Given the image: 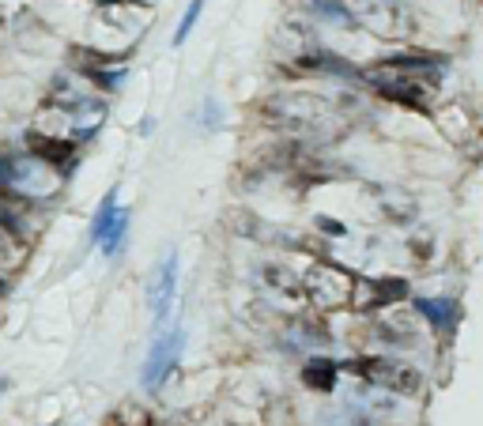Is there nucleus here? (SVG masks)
Returning <instances> with one entry per match:
<instances>
[{
	"label": "nucleus",
	"instance_id": "obj_13",
	"mask_svg": "<svg viewBox=\"0 0 483 426\" xmlns=\"http://www.w3.org/2000/svg\"><path fill=\"white\" fill-rule=\"evenodd\" d=\"M265 287L279 291V294H291V298H307V291H302V280H295V272L284 268V264H265Z\"/></svg>",
	"mask_w": 483,
	"mask_h": 426
},
{
	"label": "nucleus",
	"instance_id": "obj_7",
	"mask_svg": "<svg viewBox=\"0 0 483 426\" xmlns=\"http://www.w3.org/2000/svg\"><path fill=\"white\" fill-rule=\"evenodd\" d=\"M419 329H423V313L412 306H389V310H377V321H374V332H381L386 343H397V347H412L419 340Z\"/></svg>",
	"mask_w": 483,
	"mask_h": 426
},
{
	"label": "nucleus",
	"instance_id": "obj_17",
	"mask_svg": "<svg viewBox=\"0 0 483 426\" xmlns=\"http://www.w3.org/2000/svg\"><path fill=\"white\" fill-rule=\"evenodd\" d=\"M205 117H208V129H219V106H216V98H208V103H205Z\"/></svg>",
	"mask_w": 483,
	"mask_h": 426
},
{
	"label": "nucleus",
	"instance_id": "obj_3",
	"mask_svg": "<svg viewBox=\"0 0 483 426\" xmlns=\"http://www.w3.org/2000/svg\"><path fill=\"white\" fill-rule=\"evenodd\" d=\"M355 378H363L367 385L374 389H386V392H397V396H412L423 389V373L419 366L404 362V359H393V355H363L355 362H344Z\"/></svg>",
	"mask_w": 483,
	"mask_h": 426
},
{
	"label": "nucleus",
	"instance_id": "obj_19",
	"mask_svg": "<svg viewBox=\"0 0 483 426\" xmlns=\"http://www.w3.org/2000/svg\"><path fill=\"white\" fill-rule=\"evenodd\" d=\"M121 5H144V0H121Z\"/></svg>",
	"mask_w": 483,
	"mask_h": 426
},
{
	"label": "nucleus",
	"instance_id": "obj_15",
	"mask_svg": "<svg viewBox=\"0 0 483 426\" xmlns=\"http://www.w3.org/2000/svg\"><path fill=\"white\" fill-rule=\"evenodd\" d=\"M114 215H117V196L110 193V196L103 200V204H98V215H95V223H91V234H95V242L106 234V227L114 223Z\"/></svg>",
	"mask_w": 483,
	"mask_h": 426
},
{
	"label": "nucleus",
	"instance_id": "obj_5",
	"mask_svg": "<svg viewBox=\"0 0 483 426\" xmlns=\"http://www.w3.org/2000/svg\"><path fill=\"white\" fill-rule=\"evenodd\" d=\"M351 15L374 38H404L408 35V12L400 5H393V0H370V5H359Z\"/></svg>",
	"mask_w": 483,
	"mask_h": 426
},
{
	"label": "nucleus",
	"instance_id": "obj_4",
	"mask_svg": "<svg viewBox=\"0 0 483 426\" xmlns=\"http://www.w3.org/2000/svg\"><path fill=\"white\" fill-rule=\"evenodd\" d=\"M61 182L65 173L57 166L42 163L38 155H19V159H8L5 163V185L23 196V200H42V196H57L61 193Z\"/></svg>",
	"mask_w": 483,
	"mask_h": 426
},
{
	"label": "nucleus",
	"instance_id": "obj_6",
	"mask_svg": "<svg viewBox=\"0 0 483 426\" xmlns=\"http://www.w3.org/2000/svg\"><path fill=\"white\" fill-rule=\"evenodd\" d=\"M265 110L276 124H321L333 114V106L317 94H276Z\"/></svg>",
	"mask_w": 483,
	"mask_h": 426
},
{
	"label": "nucleus",
	"instance_id": "obj_16",
	"mask_svg": "<svg viewBox=\"0 0 483 426\" xmlns=\"http://www.w3.org/2000/svg\"><path fill=\"white\" fill-rule=\"evenodd\" d=\"M200 12H205V0H189V8H186V15H182V23H177V35H174V45H182V42L189 38V31H193V23L200 19Z\"/></svg>",
	"mask_w": 483,
	"mask_h": 426
},
{
	"label": "nucleus",
	"instance_id": "obj_14",
	"mask_svg": "<svg viewBox=\"0 0 483 426\" xmlns=\"http://www.w3.org/2000/svg\"><path fill=\"white\" fill-rule=\"evenodd\" d=\"M125 231H129V212H125V208H117V215H114V223L106 227V234L98 238V245H103V253H106V257H114L117 249H121V242H125Z\"/></svg>",
	"mask_w": 483,
	"mask_h": 426
},
{
	"label": "nucleus",
	"instance_id": "obj_1",
	"mask_svg": "<svg viewBox=\"0 0 483 426\" xmlns=\"http://www.w3.org/2000/svg\"><path fill=\"white\" fill-rule=\"evenodd\" d=\"M359 80L381 94L386 103H397V106H408V110H427L430 106V91H435V80L427 76H416V72H404L389 61H377L374 68H363Z\"/></svg>",
	"mask_w": 483,
	"mask_h": 426
},
{
	"label": "nucleus",
	"instance_id": "obj_12",
	"mask_svg": "<svg viewBox=\"0 0 483 426\" xmlns=\"http://www.w3.org/2000/svg\"><path fill=\"white\" fill-rule=\"evenodd\" d=\"M337 378H340V366L333 359H325V355H317V359H310L307 366H302V381H307V389H314V392H333Z\"/></svg>",
	"mask_w": 483,
	"mask_h": 426
},
{
	"label": "nucleus",
	"instance_id": "obj_8",
	"mask_svg": "<svg viewBox=\"0 0 483 426\" xmlns=\"http://www.w3.org/2000/svg\"><path fill=\"white\" fill-rule=\"evenodd\" d=\"M27 152L38 155L49 166H57L61 173H68L72 163H75V140H68V136H45V133L31 129L27 133Z\"/></svg>",
	"mask_w": 483,
	"mask_h": 426
},
{
	"label": "nucleus",
	"instance_id": "obj_2",
	"mask_svg": "<svg viewBox=\"0 0 483 426\" xmlns=\"http://www.w3.org/2000/svg\"><path fill=\"white\" fill-rule=\"evenodd\" d=\"M355 283L359 275L333 264V261H314L302 275V291H307L310 306L317 313H333V310H351V298H355Z\"/></svg>",
	"mask_w": 483,
	"mask_h": 426
},
{
	"label": "nucleus",
	"instance_id": "obj_20",
	"mask_svg": "<svg viewBox=\"0 0 483 426\" xmlns=\"http://www.w3.org/2000/svg\"><path fill=\"white\" fill-rule=\"evenodd\" d=\"M0 389H5V378H0Z\"/></svg>",
	"mask_w": 483,
	"mask_h": 426
},
{
	"label": "nucleus",
	"instance_id": "obj_9",
	"mask_svg": "<svg viewBox=\"0 0 483 426\" xmlns=\"http://www.w3.org/2000/svg\"><path fill=\"white\" fill-rule=\"evenodd\" d=\"M177 351H182V332H174V336H159L156 343H151V355L144 362V385L147 389H159L166 381V373L174 370L177 362Z\"/></svg>",
	"mask_w": 483,
	"mask_h": 426
},
{
	"label": "nucleus",
	"instance_id": "obj_10",
	"mask_svg": "<svg viewBox=\"0 0 483 426\" xmlns=\"http://www.w3.org/2000/svg\"><path fill=\"white\" fill-rule=\"evenodd\" d=\"M174 268H177V257L170 253L166 261L156 264V272H151L147 302H151V317H156V324L166 317V310H170V302H174Z\"/></svg>",
	"mask_w": 483,
	"mask_h": 426
},
{
	"label": "nucleus",
	"instance_id": "obj_11",
	"mask_svg": "<svg viewBox=\"0 0 483 426\" xmlns=\"http://www.w3.org/2000/svg\"><path fill=\"white\" fill-rule=\"evenodd\" d=\"M416 310L423 313V321H427L438 336H453L457 321H461V306H457L453 298H419Z\"/></svg>",
	"mask_w": 483,
	"mask_h": 426
},
{
	"label": "nucleus",
	"instance_id": "obj_18",
	"mask_svg": "<svg viewBox=\"0 0 483 426\" xmlns=\"http://www.w3.org/2000/svg\"><path fill=\"white\" fill-rule=\"evenodd\" d=\"M412 245H416V257H419V261H427V257H430V249H427V238H412Z\"/></svg>",
	"mask_w": 483,
	"mask_h": 426
}]
</instances>
